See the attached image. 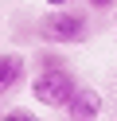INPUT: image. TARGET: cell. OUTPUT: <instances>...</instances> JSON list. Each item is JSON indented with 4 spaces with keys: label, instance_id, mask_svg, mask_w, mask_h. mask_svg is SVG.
Returning <instances> with one entry per match:
<instances>
[{
    "label": "cell",
    "instance_id": "obj_1",
    "mask_svg": "<svg viewBox=\"0 0 117 121\" xmlns=\"http://www.w3.org/2000/svg\"><path fill=\"white\" fill-rule=\"evenodd\" d=\"M43 43H86L90 39V16L78 8H51L39 20Z\"/></svg>",
    "mask_w": 117,
    "mask_h": 121
},
{
    "label": "cell",
    "instance_id": "obj_2",
    "mask_svg": "<svg viewBox=\"0 0 117 121\" xmlns=\"http://www.w3.org/2000/svg\"><path fill=\"white\" fill-rule=\"evenodd\" d=\"M74 90H78V78L70 74V66H62V70H35V78H31V98L39 105H47V109H66Z\"/></svg>",
    "mask_w": 117,
    "mask_h": 121
},
{
    "label": "cell",
    "instance_id": "obj_3",
    "mask_svg": "<svg viewBox=\"0 0 117 121\" xmlns=\"http://www.w3.org/2000/svg\"><path fill=\"white\" fill-rule=\"evenodd\" d=\"M66 117L70 121H98L101 117V94L94 86H78L66 102Z\"/></svg>",
    "mask_w": 117,
    "mask_h": 121
},
{
    "label": "cell",
    "instance_id": "obj_4",
    "mask_svg": "<svg viewBox=\"0 0 117 121\" xmlns=\"http://www.w3.org/2000/svg\"><path fill=\"white\" fill-rule=\"evenodd\" d=\"M23 78H27V59L20 51H4L0 55V98L12 94L16 86H23Z\"/></svg>",
    "mask_w": 117,
    "mask_h": 121
},
{
    "label": "cell",
    "instance_id": "obj_5",
    "mask_svg": "<svg viewBox=\"0 0 117 121\" xmlns=\"http://www.w3.org/2000/svg\"><path fill=\"white\" fill-rule=\"evenodd\" d=\"M62 55H55V51H39L35 55V70H62Z\"/></svg>",
    "mask_w": 117,
    "mask_h": 121
},
{
    "label": "cell",
    "instance_id": "obj_6",
    "mask_svg": "<svg viewBox=\"0 0 117 121\" xmlns=\"http://www.w3.org/2000/svg\"><path fill=\"white\" fill-rule=\"evenodd\" d=\"M0 121H43V117H35L31 109H23V105H20V109H8Z\"/></svg>",
    "mask_w": 117,
    "mask_h": 121
},
{
    "label": "cell",
    "instance_id": "obj_7",
    "mask_svg": "<svg viewBox=\"0 0 117 121\" xmlns=\"http://www.w3.org/2000/svg\"><path fill=\"white\" fill-rule=\"evenodd\" d=\"M94 12H109V8H117V0H86Z\"/></svg>",
    "mask_w": 117,
    "mask_h": 121
},
{
    "label": "cell",
    "instance_id": "obj_8",
    "mask_svg": "<svg viewBox=\"0 0 117 121\" xmlns=\"http://www.w3.org/2000/svg\"><path fill=\"white\" fill-rule=\"evenodd\" d=\"M51 8H70V0H47Z\"/></svg>",
    "mask_w": 117,
    "mask_h": 121
}]
</instances>
